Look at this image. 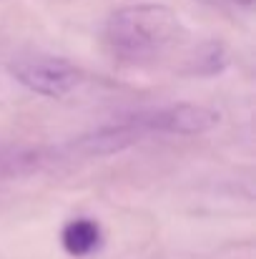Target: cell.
Listing matches in <instances>:
<instances>
[{"mask_svg":"<svg viewBox=\"0 0 256 259\" xmlns=\"http://www.w3.org/2000/svg\"><path fill=\"white\" fill-rule=\"evenodd\" d=\"M61 242H63V247H66L68 254H73V257H88V254H93L100 247L103 234H100L98 222L81 217V219H73V222H68L63 227Z\"/></svg>","mask_w":256,"mask_h":259,"instance_id":"cell-4","label":"cell"},{"mask_svg":"<svg viewBox=\"0 0 256 259\" xmlns=\"http://www.w3.org/2000/svg\"><path fill=\"white\" fill-rule=\"evenodd\" d=\"M103 38L121 63L146 66L161 61L178 43L181 20L161 3H133L108 18Z\"/></svg>","mask_w":256,"mask_h":259,"instance_id":"cell-2","label":"cell"},{"mask_svg":"<svg viewBox=\"0 0 256 259\" xmlns=\"http://www.w3.org/2000/svg\"><path fill=\"white\" fill-rule=\"evenodd\" d=\"M10 76L30 93L43 98H68L81 91L85 73L68 58L50 53H25L10 61Z\"/></svg>","mask_w":256,"mask_h":259,"instance_id":"cell-3","label":"cell"},{"mask_svg":"<svg viewBox=\"0 0 256 259\" xmlns=\"http://www.w3.org/2000/svg\"><path fill=\"white\" fill-rule=\"evenodd\" d=\"M219 123V113L198 106V103H169V106H153L136 113H128L113 123H106L90 134L81 136L68 146V154L78 156H103L121 149H128L131 144L146 139V136H196L206 134Z\"/></svg>","mask_w":256,"mask_h":259,"instance_id":"cell-1","label":"cell"}]
</instances>
